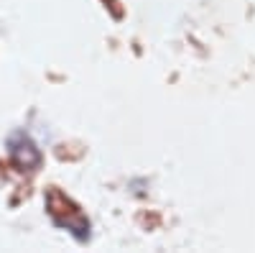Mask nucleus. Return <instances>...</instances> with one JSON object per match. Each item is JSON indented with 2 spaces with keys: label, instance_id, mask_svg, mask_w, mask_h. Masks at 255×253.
I'll use <instances>...</instances> for the list:
<instances>
[{
  "label": "nucleus",
  "instance_id": "obj_1",
  "mask_svg": "<svg viewBox=\"0 0 255 253\" xmlns=\"http://www.w3.org/2000/svg\"><path fill=\"white\" fill-rule=\"evenodd\" d=\"M10 159L15 161L18 169H23V172H33V169L41 166V151L36 149V143L23 136V133H18L10 138Z\"/></svg>",
  "mask_w": 255,
  "mask_h": 253
}]
</instances>
